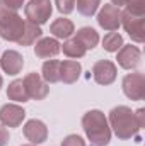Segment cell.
<instances>
[{
    "label": "cell",
    "mask_w": 145,
    "mask_h": 146,
    "mask_svg": "<svg viewBox=\"0 0 145 146\" xmlns=\"http://www.w3.org/2000/svg\"><path fill=\"white\" fill-rule=\"evenodd\" d=\"M22 146H36V145H22Z\"/></svg>",
    "instance_id": "1f68e13d"
},
{
    "label": "cell",
    "mask_w": 145,
    "mask_h": 146,
    "mask_svg": "<svg viewBox=\"0 0 145 146\" xmlns=\"http://www.w3.org/2000/svg\"><path fill=\"white\" fill-rule=\"evenodd\" d=\"M0 66L2 70L7 73V75H17V73L22 72V66H24V58L19 51H14V49H7L2 58H0Z\"/></svg>",
    "instance_id": "4fadbf2b"
},
{
    "label": "cell",
    "mask_w": 145,
    "mask_h": 146,
    "mask_svg": "<svg viewBox=\"0 0 145 146\" xmlns=\"http://www.w3.org/2000/svg\"><path fill=\"white\" fill-rule=\"evenodd\" d=\"M108 124L118 139H132L138 134L140 127L135 119V112L126 106H118L109 112Z\"/></svg>",
    "instance_id": "7a4b0ae2"
},
{
    "label": "cell",
    "mask_w": 145,
    "mask_h": 146,
    "mask_svg": "<svg viewBox=\"0 0 145 146\" xmlns=\"http://www.w3.org/2000/svg\"><path fill=\"white\" fill-rule=\"evenodd\" d=\"M123 46V36L119 33H108L103 39V48L108 53H118Z\"/></svg>",
    "instance_id": "603a6c76"
},
{
    "label": "cell",
    "mask_w": 145,
    "mask_h": 146,
    "mask_svg": "<svg viewBox=\"0 0 145 146\" xmlns=\"http://www.w3.org/2000/svg\"><path fill=\"white\" fill-rule=\"evenodd\" d=\"M7 97L9 100H14V102H28L29 97H28V92H26V87H24V82L22 80H14L9 83L7 87Z\"/></svg>",
    "instance_id": "ffe728a7"
},
{
    "label": "cell",
    "mask_w": 145,
    "mask_h": 146,
    "mask_svg": "<svg viewBox=\"0 0 145 146\" xmlns=\"http://www.w3.org/2000/svg\"><path fill=\"white\" fill-rule=\"evenodd\" d=\"M43 36V31H41V26H38L34 22H26L24 24V31H22V36L19 37L17 44L19 46H31L34 44L38 39H41Z\"/></svg>",
    "instance_id": "e0dca14e"
},
{
    "label": "cell",
    "mask_w": 145,
    "mask_h": 146,
    "mask_svg": "<svg viewBox=\"0 0 145 146\" xmlns=\"http://www.w3.org/2000/svg\"><path fill=\"white\" fill-rule=\"evenodd\" d=\"M7 7H10V9H14V10H19L22 5H24V2L26 0H2Z\"/></svg>",
    "instance_id": "f1b7e54d"
},
{
    "label": "cell",
    "mask_w": 145,
    "mask_h": 146,
    "mask_svg": "<svg viewBox=\"0 0 145 146\" xmlns=\"http://www.w3.org/2000/svg\"><path fill=\"white\" fill-rule=\"evenodd\" d=\"M118 65L125 70H135L138 65H140V60H142V51L137 48V46H132V44H123L118 51Z\"/></svg>",
    "instance_id": "8fae6325"
},
{
    "label": "cell",
    "mask_w": 145,
    "mask_h": 146,
    "mask_svg": "<svg viewBox=\"0 0 145 146\" xmlns=\"http://www.w3.org/2000/svg\"><path fill=\"white\" fill-rule=\"evenodd\" d=\"M51 12H53L51 0H29V3L24 9L26 19L29 22L38 24V26L46 24L51 17Z\"/></svg>",
    "instance_id": "277c9868"
},
{
    "label": "cell",
    "mask_w": 145,
    "mask_h": 146,
    "mask_svg": "<svg viewBox=\"0 0 145 146\" xmlns=\"http://www.w3.org/2000/svg\"><path fill=\"white\" fill-rule=\"evenodd\" d=\"M55 5L60 14H72L75 9V0H55Z\"/></svg>",
    "instance_id": "d4e9b609"
},
{
    "label": "cell",
    "mask_w": 145,
    "mask_h": 146,
    "mask_svg": "<svg viewBox=\"0 0 145 146\" xmlns=\"http://www.w3.org/2000/svg\"><path fill=\"white\" fill-rule=\"evenodd\" d=\"M111 2H113V5H114V7H118V9H119V7H123V5L126 3V0H111Z\"/></svg>",
    "instance_id": "f546056e"
},
{
    "label": "cell",
    "mask_w": 145,
    "mask_h": 146,
    "mask_svg": "<svg viewBox=\"0 0 145 146\" xmlns=\"http://www.w3.org/2000/svg\"><path fill=\"white\" fill-rule=\"evenodd\" d=\"M135 119H137L138 127L142 129V127L145 126V109H137L135 110Z\"/></svg>",
    "instance_id": "83f0119b"
},
{
    "label": "cell",
    "mask_w": 145,
    "mask_h": 146,
    "mask_svg": "<svg viewBox=\"0 0 145 146\" xmlns=\"http://www.w3.org/2000/svg\"><path fill=\"white\" fill-rule=\"evenodd\" d=\"M26 21L17 14V10L7 7L0 0V37L5 41L17 42L19 37L22 36Z\"/></svg>",
    "instance_id": "3957f363"
},
{
    "label": "cell",
    "mask_w": 145,
    "mask_h": 146,
    "mask_svg": "<svg viewBox=\"0 0 145 146\" xmlns=\"http://www.w3.org/2000/svg\"><path fill=\"white\" fill-rule=\"evenodd\" d=\"M116 65L109 60H99L94 63L92 66V76H94V82L99 83V85H111L114 80H116Z\"/></svg>",
    "instance_id": "9c48e42d"
},
{
    "label": "cell",
    "mask_w": 145,
    "mask_h": 146,
    "mask_svg": "<svg viewBox=\"0 0 145 146\" xmlns=\"http://www.w3.org/2000/svg\"><path fill=\"white\" fill-rule=\"evenodd\" d=\"M75 39L85 48V49H94L99 42V34L92 27H80L75 33Z\"/></svg>",
    "instance_id": "d6986e66"
},
{
    "label": "cell",
    "mask_w": 145,
    "mask_h": 146,
    "mask_svg": "<svg viewBox=\"0 0 145 146\" xmlns=\"http://www.w3.org/2000/svg\"><path fill=\"white\" fill-rule=\"evenodd\" d=\"M24 136L28 141H31V145H41L46 141L48 138V127L43 121L39 119H31L24 124V129H22Z\"/></svg>",
    "instance_id": "7c38bea8"
},
{
    "label": "cell",
    "mask_w": 145,
    "mask_h": 146,
    "mask_svg": "<svg viewBox=\"0 0 145 146\" xmlns=\"http://www.w3.org/2000/svg\"><path fill=\"white\" fill-rule=\"evenodd\" d=\"M50 33L55 36V39H68L75 33V26H73V22L70 19L60 17V19H56V21L51 22Z\"/></svg>",
    "instance_id": "2e32d148"
},
{
    "label": "cell",
    "mask_w": 145,
    "mask_h": 146,
    "mask_svg": "<svg viewBox=\"0 0 145 146\" xmlns=\"http://www.w3.org/2000/svg\"><path fill=\"white\" fill-rule=\"evenodd\" d=\"M9 139H10V134L7 131V127L3 124H0V146H7L9 145Z\"/></svg>",
    "instance_id": "4316f807"
},
{
    "label": "cell",
    "mask_w": 145,
    "mask_h": 146,
    "mask_svg": "<svg viewBox=\"0 0 145 146\" xmlns=\"http://www.w3.org/2000/svg\"><path fill=\"white\" fill-rule=\"evenodd\" d=\"M26 117V110L17 104H5L0 107V124L5 127H19Z\"/></svg>",
    "instance_id": "30bf717a"
},
{
    "label": "cell",
    "mask_w": 145,
    "mask_h": 146,
    "mask_svg": "<svg viewBox=\"0 0 145 146\" xmlns=\"http://www.w3.org/2000/svg\"><path fill=\"white\" fill-rule=\"evenodd\" d=\"M97 24L109 33L118 31V27L121 26V10L113 3H104L97 14Z\"/></svg>",
    "instance_id": "ba28073f"
},
{
    "label": "cell",
    "mask_w": 145,
    "mask_h": 146,
    "mask_svg": "<svg viewBox=\"0 0 145 146\" xmlns=\"http://www.w3.org/2000/svg\"><path fill=\"white\" fill-rule=\"evenodd\" d=\"M144 21H145V15H135V14H130L128 10L121 12V26L125 27L128 36L132 37V41H135L138 44H142L145 39Z\"/></svg>",
    "instance_id": "8992f818"
},
{
    "label": "cell",
    "mask_w": 145,
    "mask_h": 146,
    "mask_svg": "<svg viewBox=\"0 0 145 146\" xmlns=\"http://www.w3.org/2000/svg\"><path fill=\"white\" fill-rule=\"evenodd\" d=\"M123 94L130 100H144L145 97V76L142 73H128L125 75L123 82Z\"/></svg>",
    "instance_id": "5b68a950"
},
{
    "label": "cell",
    "mask_w": 145,
    "mask_h": 146,
    "mask_svg": "<svg viewBox=\"0 0 145 146\" xmlns=\"http://www.w3.org/2000/svg\"><path fill=\"white\" fill-rule=\"evenodd\" d=\"M80 73H82V66L79 61L65 60L60 63V82H63L67 85L75 83L80 78Z\"/></svg>",
    "instance_id": "9a60e30c"
},
{
    "label": "cell",
    "mask_w": 145,
    "mask_h": 146,
    "mask_svg": "<svg viewBox=\"0 0 145 146\" xmlns=\"http://www.w3.org/2000/svg\"><path fill=\"white\" fill-rule=\"evenodd\" d=\"M60 51H62V44L55 37H41L38 39L36 46H34V54L41 60L55 58Z\"/></svg>",
    "instance_id": "5bb4252c"
},
{
    "label": "cell",
    "mask_w": 145,
    "mask_h": 146,
    "mask_svg": "<svg viewBox=\"0 0 145 146\" xmlns=\"http://www.w3.org/2000/svg\"><path fill=\"white\" fill-rule=\"evenodd\" d=\"M82 127L92 146H108L111 141V127L108 124V117L99 109H92L84 114Z\"/></svg>",
    "instance_id": "6da1fadb"
},
{
    "label": "cell",
    "mask_w": 145,
    "mask_h": 146,
    "mask_svg": "<svg viewBox=\"0 0 145 146\" xmlns=\"http://www.w3.org/2000/svg\"><path fill=\"white\" fill-rule=\"evenodd\" d=\"M24 87H26V92H28V97L33 99V100H43L46 99V95L50 94V87L48 83L43 80V76L39 73H28L24 78Z\"/></svg>",
    "instance_id": "52a82bcc"
},
{
    "label": "cell",
    "mask_w": 145,
    "mask_h": 146,
    "mask_svg": "<svg viewBox=\"0 0 145 146\" xmlns=\"http://www.w3.org/2000/svg\"><path fill=\"white\" fill-rule=\"evenodd\" d=\"M126 10L135 15H145V0H126Z\"/></svg>",
    "instance_id": "cb8c5ba5"
},
{
    "label": "cell",
    "mask_w": 145,
    "mask_h": 146,
    "mask_svg": "<svg viewBox=\"0 0 145 146\" xmlns=\"http://www.w3.org/2000/svg\"><path fill=\"white\" fill-rule=\"evenodd\" d=\"M62 146H85V141L79 136V134H68L63 141Z\"/></svg>",
    "instance_id": "484cf974"
},
{
    "label": "cell",
    "mask_w": 145,
    "mask_h": 146,
    "mask_svg": "<svg viewBox=\"0 0 145 146\" xmlns=\"http://www.w3.org/2000/svg\"><path fill=\"white\" fill-rule=\"evenodd\" d=\"M62 49H63V54H65V56L73 58V60L84 58V56H85V53H87V49H85V48H84L77 39H75V37H68V39H65V42H63Z\"/></svg>",
    "instance_id": "44dd1931"
},
{
    "label": "cell",
    "mask_w": 145,
    "mask_h": 146,
    "mask_svg": "<svg viewBox=\"0 0 145 146\" xmlns=\"http://www.w3.org/2000/svg\"><path fill=\"white\" fill-rule=\"evenodd\" d=\"M60 60H46L41 68V76L43 80L50 83H58L60 82Z\"/></svg>",
    "instance_id": "ac0fdd59"
},
{
    "label": "cell",
    "mask_w": 145,
    "mask_h": 146,
    "mask_svg": "<svg viewBox=\"0 0 145 146\" xmlns=\"http://www.w3.org/2000/svg\"><path fill=\"white\" fill-rule=\"evenodd\" d=\"M2 85H3V78H2V75H0V88H2Z\"/></svg>",
    "instance_id": "4dcf8cb0"
},
{
    "label": "cell",
    "mask_w": 145,
    "mask_h": 146,
    "mask_svg": "<svg viewBox=\"0 0 145 146\" xmlns=\"http://www.w3.org/2000/svg\"><path fill=\"white\" fill-rule=\"evenodd\" d=\"M75 5H77V12L84 17H92L99 5H101V0H75Z\"/></svg>",
    "instance_id": "7402d4cb"
}]
</instances>
